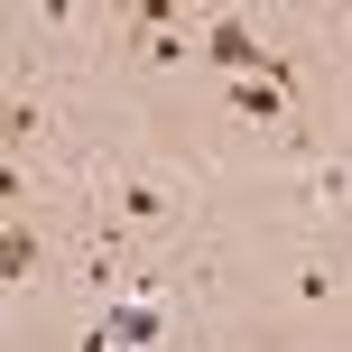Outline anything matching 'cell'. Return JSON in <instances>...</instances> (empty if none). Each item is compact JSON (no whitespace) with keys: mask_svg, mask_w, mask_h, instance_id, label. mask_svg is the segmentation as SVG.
Returning a JSON list of instances; mask_svg holds the SVG:
<instances>
[{"mask_svg":"<svg viewBox=\"0 0 352 352\" xmlns=\"http://www.w3.org/2000/svg\"><path fill=\"white\" fill-rule=\"evenodd\" d=\"M84 186H93V213H84V223H121L130 241H148V250H176V241H186V223H195L186 186H176L158 158H130V148L93 158Z\"/></svg>","mask_w":352,"mask_h":352,"instance_id":"cell-1","label":"cell"},{"mask_svg":"<svg viewBox=\"0 0 352 352\" xmlns=\"http://www.w3.org/2000/svg\"><path fill=\"white\" fill-rule=\"evenodd\" d=\"M28 140H47V102L19 84V93H10V148H28Z\"/></svg>","mask_w":352,"mask_h":352,"instance_id":"cell-6","label":"cell"},{"mask_svg":"<svg viewBox=\"0 0 352 352\" xmlns=\"http://www.w3.org/2000/svg\"><path fill=\"white\" fill-rule=\"evenodd\" d=\"M287 195H297L306 232L352 223V158H343V148H306V158H297V176H287Z\"/></svg>","mask_w":352,"mask_h":352,"instance_id":"cell-2","label":"cell"},{"mask_svg":"<svg viewBox=\"0 0 352 352\" xmlns=\"http://www.w3.org/2000/svg\"><path fill=\"white\" fill-rule=\"evenodd\" d=\"M37 269H47V232H28V223H10V232H0V278H10V287H28Z\"/></svg>","mask_w":352,"mask_h":352,"instance_id":"cell-5","label":"cell"},{"mask_svg":"<svg viewBox=\"0 0 352 352\" xmlns=\"http://www.w3.org/2000/svg\"><path fill=\"white\" fill-rule=\"evenodd\" d=\"M297 65H278V74H241V84H223V102H232V121H260V130H287V111H297V84H287Z\"/></svg>","mask_w":352,"mask_h":352,"instance_id":"cell-3","label":"cell"},{"mask_svg":"<svg viewBox=\"0 0 352 352\" xmlns=\"http://www.w3.org/2000/svg\"><path fill=\"white\" fill-rule=\"evenodd\" d=\"M278 287H287V306H334V297H343V260H334L324 241H297L287 269H278Z\"/></svg>","mask_w":352,"mask_h":352,"instance_id":"cell-4","label":"cell"},{"mask_svg":"<svg viewBox=\"0 0 352 352\" xmlns=\"http://www.w3.org/2000/svg\"><path fill=\"white\" fill-rule=\"evenodd\" d=\"M334 37H343V47H352V10H334Z\"/></svg>","mask_w":352,"mask_h":352,"instance_id":"cell-7","label":"cell"}]
</instances>
